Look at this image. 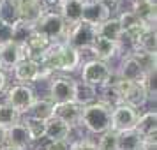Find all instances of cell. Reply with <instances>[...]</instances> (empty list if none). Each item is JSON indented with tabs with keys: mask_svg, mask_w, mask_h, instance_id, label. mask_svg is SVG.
Segmentation results:
<instances>
[{
	"mask_svg": "<svg viewBox=\"0 0 157 150\" xmlns=\"http://www.w3.org/2000/svg\"><path fill=\"white\" fill-rule=\"evenodd\" d=\"M2 143H6V129L0 127V145H2Z\"/></svg>",
	"mask_w": 157,
	"mask_h": 150,
	"instance_id": "obj_41",
	"label": "cell"
},
{
	"mask_svg": "<svg viewBox=\"0 0 157 150\" xmlns=\"http://www.w3.org/2000/svg\"><path fill=\"white\" fill-rule=\"evenodd\" d=\"M34 30L43 34L50 43H58L60 39H65V36H67V25L62 20V16L55 11H51V13L46 11L43 18L36 23Z\"/></svg>",
	"mask_w": 157,
	"mask_h": 150,
	"instance_id": "obj_4",
	"label": "cell"
},
{
	"mask_svg": "<svg viewBox=\"0 0 157 150\" xmlns=\"http://www.w3.org/2000/svg\"><path fill=\"white\" fill-rule=\"evenodd\" d=\"M74 85L76 81L67 76H57L50 81V101L53 104L69 102L74 97Z\"/></svg>",
	"mask_w": 157,
	"mask_h": 150,
	"instance_id": "obj_9",
	"label": "cell"
},
{
	"mask_svg": "<svg viewBox=\"0 0 157 150\" xmlns=\"http://www.w3.org/2000/svg\"><path fill=\"white\" fill-rule=\"evenodd\" d=\"M90 51L94 53L95 60L106 62V60L113 58L115 55L118 53V46H117V43H111V41H108V39L97 37V39L94 41V44H92V48H90Z\"/></svg>",
	"mask_w": 157,
	"mask_h": 150,
	"instance_id": "obj_21",
	"label": "cell"
},
{
	"mask_svg": "<svg viewBox=\"0 0 157 150\" xmlns=\"http://www.w3.org/2000/svg\"><path fill=\"white\" fill-rule=\"evenodd\" d=\"M97 37H102V39H108L111 43H118V39L122 37V29L120 23L117 18H108L106 21H102L97 27Z\"/></svg>",
	"mask_w": 157,
	"mask_h": 150,
	"instance_id": "obj_25",
	"label": "cell"
},
{
	"mask_svg": "<svg viewBox=\"0 0 157 150\" xmlns=\"http://www.w3.org/2000/svg\"><path fill=\"white\" fill-rule=\"evenodd\" d=\"M132 14L140 20L141 23H145L148 29H155V2H138L132 4Z\"/></svg>",
	"mask_w": 157,
	"mask_h": 150,
	"instance_id": "obj_20",
	"label": "cell"
},
{
	"mask_svg": "<svg viewBox=\"0 0 157 150\" xmlns=\"http://www.w3.org/2000/svg\"><path fill=\"white\" fill-rule=\"evenodd\" d=\"M72 101L79 106H88V104L97 101V88L88 85V83H83V81H76Z\"/></svg>",
	"mask_w": 157,
	"mask_h": 150,
	"instance_id": "obj_23",
	"label": "cell"
},
{
	"mask_svg": "<svg viewBox=\"0 0 157 150\" xmlns=\"http://www.w3.org/2000/svg\"><path fill=\"white\" fill-rule=\"evenodd\" d=\"M25 44L32 50V53H34V51L41 53V51H44L51 43L43 36V34H39V32H36V30H32V34L29 36V39H27V43H25Z\"/></svg>",
	"mask_w": 157,
	"mask_h": 150,
	"instance_id": "obj_33",
	"label": "cell"
},
{
	"mask_svg": "<svg viewBox=\"0 0 157 150\" xmlns=\"http://www.w3.org/2000/svg\"><path fill=\"white\" fill-rule=\"evenodd\" d=\"M64 2H71V0H60V4H64Z\"/></svg>",
	"mask_w": 157,
	"mask_h": 150,
	"instance_id": "obj_44",
	"label": "cell"
},
{
	"mask_svg": "<svg viewBox=\"0 0 157 150\" xmlns=\"http://www.w3.org/2000/svg\"><path fill=\"white\" fill-rule=\"evenodd\" d=\"M111 14V11L104 7L99 0H83V13H81V21L90 23L94 27H99L102 21H106Z\"/></svg>",
	"mask_w": 157,
	"mask_h": 150,
	"instance_id": "obj_12",
	"label": "cell"
},
{
	"mask_svg": "<svg viewBox=\"0 0 157 150\" xmlns=\"http://www.w3.org/2000/svg\"><path fill=\"white\" fill-rule=\"evenodd\" d=\"M25 125V129L29 131L30 140L32 141H37V140H43L44 133H46V122L37 120V118H30V117H25L23 120H20Z\"/></svg>",
	"mask_w": 157,
	"mask_h": 150,
	"instance_id": "obj_29",
	"label": "cell"
},
{
	"mask_svg": "<svg viewBox=\"0 0 157 150\" xmlns=\"http://www.w3.org/2000/svg\"><path fill=\"white\" fill-rule=\"evenodd\" d=\"M20 120H21V115L16 110H13L7 102H0V127L9 129L13 125H16Z\"/></svg>",
	"mask_w": 157,
	"mask_h": 150,
	"instance_id": "obj_30",
	"label": "cell"
},
{
	"mask_svg": "<svg viewBox=\"0 0 157 150\" xmlns=\"http://www.w3.org/2000/svg\"><path fill=\"white\" fill-rule=\"evenodd\" d=\"M60 13L62 20L65 21L67 27H74L81 21V13H83V0H71V2H64L60 4Z\"/></svg>",
	"mask_w": 157,
	"mask_h": 150,
	"instance_id": "obj_19",
	"label": "cell"
},
{
	"mask_svg": "<svg viewBox=\"0 0 157 150\" xmlns=\"http://www.w3.org/2000/svg\"><path fill=\"white\" fill-rule=\"evenodd\" d=\"M51 72L43 69L41 64L37 62L36 58L21 60V62L14 67V78L18 79V81H21V85L30 83V81H37V79H43V78H48Z\"/></svg>",
	"mask_w": 157,
	"mask_h": 150,
	"instance_id": "obj_10",
	"label": "cell"
},
{
	"mask_svg": "<svg viewBox=\"0 0 157 150\" xmlns=\"http://www.w3.org/2000/svg\"><path fill=\"white\" fill-rule=\"evenodd\" d=\"M32 30H34V27H30V25H27V23H23L18 20L13 25V43L25 44L27 39H29V36L32 34Z\"/></svg>",
	"mask_w": 157,
	"mask_h": 150,
	"instance_id": "obj_32",
	"label": "cell"
},
{
	"mask_svg": "<svg viewBox=\"0 0 157 150\" xmlns=\"http://www.w3.org/2000/svg\"><path fill=\"white\" fill-rule=\"evenodd\" d=\"M117 78L124 79V81H132V83H141L143 78H145V72L141 71V67L138 65L134 58L131 55H125L122 58L120 67L117 69Z\"/></svg>",
	"mask_w": 157,
	"mask_h": 150,
	"instance_id": "obj_15",
	"label": "cell"
},
{
	"mask_svg": "<svg viewBox=\"0 0 157 150\" xmlns=\"http://www.w3.org/2000/svg\"><path fill=\"white\" fill-rule=\"evenodd\" d=\"M53 108H55V104L50 99H36L30 104L29 110L25 111V115L30 117V118H37V120L46 122L53 117Z\"/></svg>",
	"mask_w": 157,
	"mask_h": 150,
	"instance_id": "obj_22",
	"label": "cell"
},
{
	"mask_svg": "<svg viewBox=\"0 0 157 150\" xmlns=\"http://www.w3.org/2000/svg\"><path fill=\"white\" fill-rule=\"evenodd\" d=\"M13 41V25L0 20V46Z\"/></svg>",
	"mask_w": 157,
	"mask_h": 150,
	"instance_id": "obj_35",
	"label": "cell"
},
{
	"mask_svg": "<svg viewBox=\"0 0 157 150\" xmlns=\"http://www.w3.org/2000/svg\"><path fill=\"white\" fill-rule=\"evenodd\" d=\"M0 150H18V148H13L9 145H0Z\"/></svg>",
	"mask_w": 157,
	"mask_h": 150,
	"instance_id": "obj_42",
	"label": "cell"
},
{
	"mask_svg": "<svg viewBox=\"0 0 157 150\" xmlns=\"http://www.w3.org/2000/svg\"><path fill=\"white\" fill-rule=\"evenodd\" d=\"M99 102L102 104H106L108 108H117L118 104H122V99H120V94L117 90V85H115V81H108L106 85H102V94H101L99 97Z\"/></svg>",
	"mask_w": 157,
	"mask_h": 150,
	"instance_id": "obj_27",
	"label": "cell"
},
{
	"mask_svg": "<svg viewBox=\"0 0 157 150\" xmlns=\"http://www.w3.org/2000/svg\"><path fill=\"white\" fill-rule=\"evenodd\" d=\"M138 110L127 106V104H118L111 110V125L109 131L113 133H124V131H134L136 122H138Z\"/></svg>",
	"mask_w": 157,
	"mask_h": 150,
	"instance_id": "obj_7",
	"label": "cell"
},
{
	"mask_svg": "<svg viewBox=\"0 0 157 150\" xmlns=\"http://www.w3.org/2000/svg\"><path fill=\"white\" fill-rule=\"evenodd\" d=\"M37 150H71V147L65 140H62V141H48L43 148L39 147Z\"/></svg>",
	"mask_w": 157,
	"mask_h": 150,
	"instance_id": "obj_36",
	"label": "cell"
},
{
	"mask_svg": "<svg viewBox=\"0 0 157 150\" xmlns=\"http://www.w3.org/2000/svg\"><path fill=\"white\" fill-rule=\"evenodd\" d=\"M97 39V27L90 23L79 21L74 27H67V36H65V44H69L72 50H90L94 41Z\"/></svg>",
	"mask_w": 157,
	"mask_h": 150,
	"instance_id": "obj_3",
	"label": "cell"
},
{
	"mask_svg": "<svg viewBox=\"0 0 157 150\" xmlns=\"http://www.w3.org/2000/svg\"><path fill=\"white\" fill-rule=\"evenodd\" d=\"M30 143H32L30 134L21 122H18L16 125L6 129V145L13 147V148H18V150H25V148H29Z\"/></svg>",
	"mask_w": 157,
	"mask_h": 150,
	"instance_id": "obj_16",
	"label": "cell"
},
{
	"mask_svg": "<svg viewBox=\"0 0 157 150\" xmlns=\"http://www.w3.org/2000/svg\"><path fill=\"white\" fill-rule=\"evenodd\" d=\"M117 85V90L120 94V99H122V104H127V106L138 108L145 106L147 102V94H145V88H143L141 83H132V81H124V79H118L115 81Z\"/></svg>",
	"mask_w": 157,
	"mask_h": 150,
	"instance_id": "obj_6",
	"label": "cell"
},
{
	"mask_svg": "<svg viewBox=\"0 0 157 150\" xmlns=\"http://www.w3.org/2000/svg\"><path fill=\"white\" fill-rule=\"evenodd\" d=\"M134 131L141 136V140H155L157 134V113L154 111H147L141 117H138Z\"/></svg>",
	"mask_w": 157,
	"mask_h": 150,
	"instance_id": "obj_17",
	"label": "cell"
},
{
	"mask_svg": "<svg viewBox=\"0 0 157 150\" xmlns=\"http://www.w3.org/2000/svg\"><path fill=\"white\" fill-rule=\"evenodd\" d=\"M39 2L44 7V11H48V13H51L53 9L60 7V0H39Z\"/></svg>",
	"mask_w": 157,
	"mask_h": 150,
	"instance_id": "obj_37",
	"label": "cell"
},
{
	"mask_svg": "<svg viewBox=\"0 0 157 150\" xmlns=\"http://www.w3.org/2000/svg\"><path fill=\"white\" fill-rule=\"evenodd\" d=\"M79 51L72 50L69 44L62 43H51L44 51L39 53V64L48 72L53 71H74L79 65Z\"/></svg>",
	"mask_w": 157,
	"mask_h": 150,
	"instance_id": "obj_1",
	"label": "cell"
},
{
	"mask_svg": "<svg viewBox=\"0 0 157 150\" xmlns=\"http://www.w3.org/2000/svg\"><path fill=\"white\" fill-rule=\"evenodd\" d=\"M131 57L138 62V65L141 67V71L145 74H150V72L155 71V55L147 53V51H141V50H134L131 53Z\"/></svg>",
	"mask_w": 157,
	"mask_h": 150,
	"instance_id": "obj_31",
	"label": "cell"
},
{
	"mask_svg": "<svg viewBox=\"0 0 157 150\" xmlns=\"http://www.w3.org/2000/svg\"><path fill=\"white\" fill-rule=\"evenodd\" d=\"M140 150H157L155 140H143L140 145Z\"/></svg>",
	"mask_w": 157,
	"mask_h": 150,
	"instance_id": "obj_38",
	"label": "cell"
},
{
	"mask_svg": "<svg viewBox=\"0 0 157 150\" xmlns=\"http://www.w3.org/2000/svg\"><path fill=\"white\" fill-rule=\"evenodd\" d=\"M81 111H83V106L76 104L74 101H69V102L55 104V108H53V117L58 118V120H62L64 124H67L69 127H74V125H79Z\"/></svg>",
	"mask_w": 157,
	"mask_h": 150,
	"instance_id": "obj_13",
	"label": "cell"
},
{
	"mask_svg": "<svg viewBox=\"0 0 157 150\" xmlns=\"http://www.w3.org/2000/svg\"><path fill=\"white\" fill-rule=\"evenodd\" d=\"M69 131H71V127L67 124H64L62 120H58L55 117H51L50 120H46L44 138H48V141H62V140H67Z\"/></svg>",
	"mask_w": 157,
	"mask_h": 150,
	"instance_id": "obj_24",
	"label": "cell"
},
{
	"mask_svg": "<svg viewBox=\"0 0 157 150\" xmlns=\"http://www.w3.org/2000/svg\"><path fill=\"white\" fill-rule=\"evenodd\" d=\"M99 2L104 6V7L109 9V11H111L113 7H117V4H118V0H99Z\"/></svg>",
	"mask_w": 157,
	"mask_h": 150,
	"instance_id": "obj_39",
	"label": "cell"
},
{
	"mask_svg": "<svg viewBox=\"0 0 157 150\" xmlns=\"http://www.w3.org/2000/svg\"><path fill=\"white\" fill-rule=\"evenodd\" d=\"M16 9H18V20L30 27H36V23L46 13L39 0H18Z\"/></svg>",
	"mask_w": 157,
	"mask_h": 150,
	"instance_id": "obj_11",
	"label": "cell"
},
{
	"mask_svg": "<svg viewBox=\"0 0 157 150\" xmlns=\"http://www.w3.org/2000/svg\"><path fill=\"white\" fill-rule=\"evenodd\" d=\"M34 101H36L34 90H32L29 85H21V83L11 87L7 95H6V102H7L13 110H16L20 115L25 113Z\"/></svg>",
	"mask_w": 157,
	"mask_h": 150,
	"instance_id": "obj_8",
	"label": "cell"
},
{
	"mask_svg": "<svg viewBox=\"0 0 157 150\" xmlns=\"http://www.w3.org/2000/svg\"><path fill=\"white\" fill-rule=\"evenodd\" d=\"M97 150H117V133L108 131L97 138Z\"/></svg>",
	"mask_w": 157,
	"mask_h": 150,
	"instance_id": "obj_34",
	"label": "cell"
},
{
	"mask_svg": "<svg viewBox=\"0 0 157 150\" xmlns=\"http://www.w3.org/2000/svg\"><path fill=\"white\" fill-rule=\"evenodd\" d=\"M21 62V48L16 43H7L0 46V71L2 69H14Z\"/></svg>",
	"mask_w": 157,
	"mask_h": 150,
	"instance_id": "obj_18",
	"label": "cell"
},
{
	"mask_svg": "<svg viewBox=\"0 0 157 150\" xmlns=\"http://www.w3.org/2000/svg\"><path fill=\"white\" fill-rule=\"evenodd\" d=\"M111 76H113V69L106 62H101V60H95V58L88 60L81 69V81L95 87V88L106 85L111 79Z\"/></svg>",
	"mask_w": 157,
	"mask_h": 150,
	"instance_id": "obj_5",
	"label": "cell"
},
{
	"mask_svg": "<svg viewBox=\"0 0 157 150\" xmlns=\"http://www.w3.org/2000/svg\"><path fill=\"white\" fill-rule=\"evenodd\" d=\"M79 125H83L92 134L108 133L109 125H111V108H108L106 104H102L99 101H95L88 106H83Z\"/></svg>",
	"mask_w": 157,
	"mask_h": 150,
	"instance_id": "obj_2",
	"label": "cell"
},
{
	"mask_svg": "<svg viewBox=\"0 0 157 150\" xmlns=\"http://www.w3.org/2000/svg\"><path fill=\"white\" fill-rule=\"evenodd\" d=\"M138 2H147V0H132V4H138ZM150 2H155V0H150Z\"/></svg>",
	"mask_w": 157,
	"mask_h": 150,
	"instance_id": "obj_43",
	"label": "cell"
},
{
	"mask_svg": "<svg viewBox=\"0 0 157 150\" xmlns=\"http://www.w3.org/2000/svg\"><path fill=\"white\" fill-rule=\"evenodd\" d=\"M118 23H120V29H122V34H125L129 39H132V41H138L140 36H141L145 30H148V27L141 23L138 18H136L131 11H125V13H122L118 18Z\"/></svg>",
	"mask_w": 157,
	"mask_h": 150,
	"instance_id": "obj_14",
	"label": "cell"
},
{
	"mask_svg": "<svg viewBox=\"0 0 157 150\" xmlns=\"http://www.w3.org/2000/svg\"><path fill=\"white\" fill-rule=\"evenodd\" d=\"M6 85H7V76H6L4 71H0V92H4Z\"/></svg>",
	"mask_w": 157,
	"mask_h": 150,
	"instance_id": "obj_40",
	"label": "cell"
},
{
	"mask_svg": "<svg viewBox=\"0 0 157 150\" xmlns=\"http://www.w3.org/2000/svg\"><path fill=\"white\" fill-rule=\"evenodd\" d=\"M141 141V136L136 131L117 133V150H140Z\"/></svg>",
	"mask_w": 157,
	"mask_h": 150,
	"instance_id": "obj_26",
	"label": "cell"
},
{
	"mask_svg": "<svg viewBox=\"0 0 157 150\" xmlns=\"http://www.w3.org/2000/svg\"><path fill=\"white\" fill-rule=\"evenodd\" d=\"M136 50H141V51H147V53H152L155 55V50H157V36H155V29H148L145 30L140 39L136 41Z\"/></svg>",
	"mask_w": 157,
	"mask_h": 150,
	"instance_id": "obj_28",
	"label": "cell"
}]
</instances>
